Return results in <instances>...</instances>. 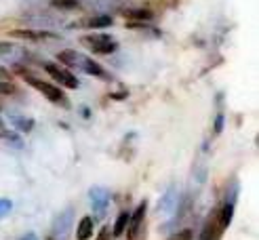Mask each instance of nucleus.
I'll list each match as a JSON object with an SVG mask.
<instances>
[{"mask_svg":"<svg viewBox=\"0 0 259 240\" xmlns=\"http://www.w3.org/2000/svg\"><path fill=\"white\" fill-rule=\"evenodd\" d=\"M15 72L17 74H22V78L27 82V84H32L34 89H38L40 93H43L48 101H53V103H61L64 101V93L57 89V87H53V84H48L45 80H38V78H34V76L27 72V70H24L22 66H15Z\"/></svg>","mask_w":259,"mask_h":240,"instance_id":"nucleus-1","label":"nucleus"},{"mask_svg":"<svg viewBox=\"0 0 259 240\" xmlns=\"http://www.w3.org/2000/svg\"><path fill=\"white\" fill-rule=\"evenodd\" d=\"M82 42H85V47H89L91 51L97 53V55H110L118 48L116 40L112 36H108V34H91V36L82 38Z\"/></svg>","mask_w":259,"mask_h":240,"instance_id":"nucleus-2","label":"nucleus"},{"mask_svg":"<svg viewBox=\"0 0 259 240\" xmlns=\"http://www.w3.org/2000/svg\"><path fill=\"white\" fill-rule=\"evenodd\" d=\"M110 192L106 188H91V202H93V211H95V217L101 219L106 215V211L110 207Z\"/></svg>","mask_w":259,"mask_h":240,"instance_id":"nucleus-3","label":"nucleus"},{"mask_svg":"<svg viewBox=\"0 0 259 240\" xmlns=\"http://www.w3.org/2000/svg\"><path fill=\"white\" fill-rule=\"evenodd\" d=\"M45 70L48 72V76H53L55 82L61 84V87H68V89L78 87V78H76L74 74H70L68 70H61L59 66H55V63H45Z\"/></svg>","mask_w":259,"mask_h":240,"instance_id":"nucleus-4","label":"nucleus"},{"mask_svg":"<svg viewBox=\"0 0 259 240\" xmlns=\"http://www.w3.org/2000/svg\"><path fill=\"white\" fill-rule=\"evenodd\" d=\"M223 234V228L219 223V211H215V213L209 217L205 228H202V234H200V240H219Z\"/></svg>","mask_w":259,"mask_h":240,"instance_id":"nucleus-5","label":"nucleus"},{"mask_svg":"<svg viewBox=\"0 0 259 240\" xmlns=\"http://www.w3.org/2000/svg\"><path fill=\"white\" fill-rule=\"evenodd\" d=\"M145 211H148V202L141 200V202H139V207L135 209V213L129 215V223H127V228H129V240H135L137 230L141 228V221H143V217H145Z\"/></svg>","mask_w":259,"mask_h":240,"instance_id":"nucleus-6","label":"nucleus"},{"mask_svg":"<svg viewBox=\"0 0 259 240\" xmlns=\"http://www.w3.org/2000/svg\"><path fill=\"white\" fill-rule=\"evenodd\" d=\"M72 219H74L72 209H68V211H64L61 215L55 217V221H53V238H61V236H66V234H68V230L72 228Z\"/></svg>","mask_w":259,"mask_h":240,"instance_id":"nucleus-7","label":"nucleus"},{"mask_svg":"<svg viewBox=\"0 0 259 240\" xmlns=\"http://www.w3.org/2000/svg\"><path fill=\"white\" fill-rule=\"evenodd\" d=\"M11 36L36 42V40H55L57 38V34L47 32V30H11Z\"/></svg>","mask_w":259,"mask_h":240,"instance_id":"nucleus-8","label":"nucleus"},{"mask_svg":"<svg viewBox=\"0 0 259 240\" xmlns=\"http://www.w3.org/2000/svg\"><path fill=\"white\" fill-rule=\"evenodd\" d=\"M112 25V17L110 15H93L82 19L80 24H76L74 27H91V30H99V27H108Z\"/></svg>","mask_w":259,"mask_h":240,"instance_id":"nucleus-9","label":"nucleus"},{"mask_svg":"<svg viewBox=\"0 0 259 240\" xmlns=\"http://www.w3.org/2000/svg\"><path fill=\"white\" fill-rule=\"evenodd\" d=\"M175 204H177V192H175V188L171 186L169 190H166V194L163 196V200H160L158 204V213L160 215H169L175 211Z\"/></svg>","mask_w":259,"mask_h":240,"instance_id":"nucleus-10","label":"nucleus"},{"mask_svg":"<svg viewBox=\"0 0 259 240\" xmlns=\"http://www.w3.org/2000/svg\"><path fill=\"white\" fill-rule=\"evenodd\" d=\"M82 70H85L87 74H91V76H97V78H101V80H110V76L106 74V70H103L99 63H97L95 59H82V66H80Z\"/></svg>","mask_w":259,"mask_h":240,"instance_id":"nucleus-11","label":"nucleus"},{"mask_svg":"<svg viewBox=\"0 0 259 240\" xmlns=\"http://www.w3.org/2000/svg\"><path fill=\"white\" fill-rule=\"evenodd\" d=\"M57 59L64 63V66H68V68H80L82 66V59H85V57H82L80 53L70 51V48H68V51H61L57 55Z\"/></svg>","mask_w":259,"mask_h":240,"instance_id":"nucleus-12","label":"nucleus"},{"mask_svg":"<svg viewBox=\"0 0 259 240\" xmlns=\"http://www.w3.org/2000/svg\"><path fill=\"white\" fill-rule=\"evenodd\" d=\"M91 236H93V219H91V217H82L78 223V230H76V238L89 240Z\"/></svg>","mask_w":259,"mask_h":240,"instance_id":"nucleus-13","label":"nucleus"},{"mask_svg":"<svg viewBox=\"0 0 259 240\" xmlns=\"http://www.w3.org/2000/svg\"><path fill=\"white\" fill-rule=\"evenodd\" d=\"M232 217H234V204L232 202H226L223 207L219 209V223H221V228L226 230L230 223H232Z\"/></svg>","mask_w":259,"mask_h":240,"instance_id":"nucleus-14","label":"nucleus"},{"mask_svg":"<svg viewBox=\"0 0 259 240\" xmlns=\"http://www.w3.org/2000/svg\"><path fill=\"white\" fill-rule=\"evenodd\" d=\"M11 124L17 126V129L24 131V133H30L34 129V120L32 118H25V116H19V114H13L11 116Z\"/></svg>","mask_w":259,"mask_h":240,"instance_id":"nucleus-15","label":"nucleus"},{"mask_svg":"<svg viewBox=\"0 0 259 240\" xmlns=\"http://www.w3.org/2000/svg\"><path fill=\"white\" fill-rule=\"evenodd\" d=\"M122 15L127 19H139V21H148L152 19V11L150 9H129V11H122Z\"/></svg>","mask_w":259,"mask_h":240,"instance_id":"nucleus-16","label":"nucleus"},{"mask_svg":"<svg viewBox=\"0 0 259 240\" xmlns=\"http://www.w3.org/2000/svg\"><path fill=\"white\" fill-rule=\"evenodd\" d=\"M51 6L59 11H78L80 2L78 0H51Z\"/></svg>","mask_w":259,"mask_h":240,"instance_id":"nucleus-17","label":"nucleus"},{"mask_svg":"<svg viewBox=\"0 0 259 240\" xmlns=\"http://www.w3.org/2000/svg\"><path fill=\"white\" fill-rule=\"evenodd\" d=\"M127 223H129V213L124 211V213H120L118 215V219H116V223H114V230H112V236H122L124 232H127Z\"/></svg>","mask_w":259,"mask_h":240,"instance_id":"nucleus-18","label":"nucleus"},{"mask_svg":"<svg viewBox=\"0 0 259 240\" xmlns=\"http://www.w3.org/2000/svg\"><path fill=\"white\" fill-rule=\"evenodd\" d=\"M11 209H13V202H11V200L0 198V219L9 215V213H11Z\"/></svg>","mask_w":259,"mask_h":240,"instance_id":"nucleus-19","label":"nucleus"},{"mask_svg":"<svg viewBox=\"0 0 259 240\" xmlns=\"http://www.w3.org/2000/svg\"><path fill=\"white\" fill-rule=\"evenodd\" d=\"M194 238V232L192 230H181L177 234H173L169 240H192Z\"/></svg>","mask_w":259,"mask_h":240,"instance_id":"nucleus-20","label":"nucleus"},{"mask_svg":"<svg viewBox=\"0 0 259 240\" xmlns=\"http://www.w3.org/2000/svg\"><path fill=\"white\" fill-rule=\"evenodd\" d=\"M13 93H17L15 84H11V82H0V95H13Z\"/></svg>","mask_w":259,"mask_h":240,"instance_id":"nucleus-21","label":"nucleus"},{"mask_svg":"<svg viewBox=\"0 0 259 240\" xmlns=\"http://www.w3.org/2000/svg\"><path fill=\"white\" fill-rule=\"evenodd\" d=\"M110 236H112V230L108 228H101V232H99V236H97V240H110Z\"/></svg>","mask_w":259,"mask_h":240,"instance_id":"nucleus-22","label":"nucleus"},{"mask_svg":"<svg viewBox=\"0 0 259 240\" xmlns=\"http://www.w3.org/2000/svg\"><path fill=\"white\" fill-rule=\"evenodd\" d=\"M13 51V45L11 42H0V55H6Z\"/></svg>","mask_w":259,"mask_h":240,"instance_id":"nucleus-23","label":"nucleus"},{"mask_svg":"<svg viewBox=\"0 0 259 240\" xmlns=\"http://www.w3.org/2000/svg\"><path fill=\"white\" fill-rule=\"evenodd\" d=\"M221 129H223V114H217V118H215V133H221Z\"/></svg>","mask_w":259,"mask_h":240,"instance_id":"nucleus-24","label":"nucleus"},{"mask_svg":"<svg viewBox=\"0 0 259 240\" xmlns=\"http://www.w3.org/2000/svg\"><path fill=\"white\" fill-rule=\"evenodd\" d=\"M22 240H36V236H34V234H27L25 238H22Z\"/></svg>","mask_w":259,"mask_h":240,"instance_id":"nucleus-25","label":"nucleus"}]
</instances>
